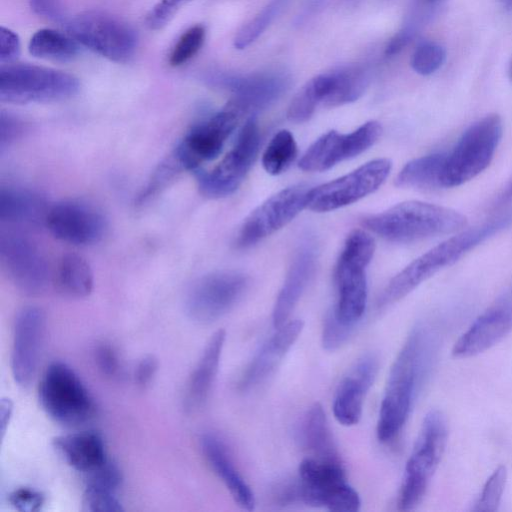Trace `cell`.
I'll return each instance as SVG.
<instances>
[{"mask_svg": "<svg viewBox=\"0 0 512 512\" xmlns=\"http://www.w3.org/2000/svg\"><path fill=\"white\" fill-rule=\"evenodd\" d=\"M437 344V334L427 323H418L410 331L388 374L376 427L380 442L392 441L402 430L431 369Z\"/></svg>", "mask_w": 512, "mask_h": 512, "instance_id": "cell-1", "label": "cell"}, {"mask_svg": "<svg viewBox=\"0 0 512 512\" xmlns=\"http://www.w3.org/2000/svg\"><path fill=\"white\" fill-rule=\"evenodd\" d=\"M512 215H504L456 235L420 255L397 273L386 285L378 300L379 307L390 306L445 267L458 261L468 251L506 228Z\"/></svg>", "mask_w": 512, "mask_h": 512, "instance_id": "cell-2", "label": "cell"}, {"mask_svg": "<svg viewBox=\"0 0 512 512\" xmlns=\"http://www.w3.org/2000/svg\"><path fill=\"white\" fill-rule=\"evenodd\" d=\"M363 226L391 242L410 243L462 231L466 217L458 211L422 201H405L362 221Z\"/></svg>", "mask_w": 512, "mask_h": 512, "instance_id": "cell-3", "label": "cell"}, {"mask_svg": "<svg viewBox=\"0 0 512 512\" xmlns=\"http://www.w3.org/2000/svg\"><path fill=\"white\" fill-rule=\"evenodd\" d=\"M375 251L374 239L363 230L352 231L345 240L335 268L337 300L328 314L353 332L367 305L366 268Z\"/></svg>", "mask_w": 512, "mask_h": 512, "instance_id": "cell-4", "label": "cell"}, {"mask_svg": "<svg viewBox=\"0 0 512 512\" xmlns=\"http://www.w3.org/2000/svg\"><path fill=\"white\" fill-rule=\"evenodd\" d=\"M447 435L444 415L438 410L428 412L405 466L397 503L400 510H413L422 501L444 453Z\"/></svg>", "mask_w": 512, "mask_h": 512, "instance_id": "cell-5", "label": "cell"}, {"mask_svg": "<svg viewBox=\"0 0 512 512\" xmlns=\"http://www.w3.org/2000/svg\"><path fill=\"white\" fill-rule=\"evenodd\" d=\"M38 399L51 419L68 427L86 423L96 410L80 377L61 361L52 362L44 371L38 385Z\"/></svg>", "mask_w": 512, "mask_h": 512, "instance_id": "cell-6", "label": "cell"}, {"mask_svg": "<svg viewBox=\"0 0 512 512\" xmlns=\"http://www.w3.org/2000/svg\"><path fill=\"white\" fill-rule=\"evenodd\" d=\"M502 120L489 114L470 125L446 154L442 187L460 186L475 178L491 163L502 137Z\"/></svg>", "mask_w": 512, "mask_h": 512, "instance_id": "cell-7", "label": "cell"}, {"mask_svg": "<svg viewBox=\"0 0 512 512\" xmlns=\"http://www.w3.org/2000/svg\"><path fill=\"white\" fill-rule=\"evenodd\" d=\"M73 75L29 64H12L0 70L2 102L27 104L69 99L79 91Z\"/></svg>", "mask_w": 512, "mask_h": 512, "instance_id": "cell-8", "label": "cell"}, {"mask_svg": "<svg viewBox=\"0 0 512 512\" xmlns=\"http://www.w3.org/2000/svg\"><path fill=\"white\" fill-rule=\"evenodd\" d=\"M301 502L330 511L356 512L361 500L348 483L343 464L304 458L298 469Z\"/></svg>", "mask_w": 512, "mask_h": 512, "instance_id": "cell-9", "label": "cell"}, {"mask_svg": "<svg viewBox=\"0 0 512 512\" xmlns=\"http://www.w3.org/2000/svg\"><path fill=\"white\" fill-rule=\"evenodd\" d=\"M69 35L93 52L126 62L137 47L135 30L123 20L101 11H87L67 21Z\"/></svg>", "mask_w": 512, "mask_h": 512, "instance_id": "cell-10", "label": "cell"}, {"mask_svg": "<svg viewBox=\"0 0 512 512\" xmlns=\"http://www.w3.org/2000/svg\"><path fill=\"white\" fill-rule=\"evenodd\" d=\"M248 285V277L238 271L222 270L204 275L186 295V314L196 323H213L237 305Z\"/></svg>", "mask_w": 512, "mask_h": 512, "instance_id": "cell-11", "label": "cell"}, {"mask_svg": "<svg viewBox=\"0 0 512 512\" xmlns=\"http://www.w3.org/2000/svg\"><path fill=\"white\" fill-rule=\"evenodd\" d=\"M0 260L13 285L23 294L37 296L50 283V270L38 245L18 231L0 234Z\"/></svg>", "mask_w": 512, "mask_h": 512, "instance_id": "cell-12", "label": "cell"}, {"mask_svg": "<svg viewBox=\"0 0 512 512\" xmlns=\"http://www.w3.org/2000/svg\"><path fill=\"white\" fill-rule=\"evenodd\" d=\"M259 144L260 132L257 121L250 118L224 158L210 171L199 174L198 184L201 193L209 198H222L233 194L255 161Z\"/></svg>", "mask_w": 512, "mask_h": 512, "instance_id": "cell-13", "label": "cell"}, {"mask_svg": "<svg viewBox=\"0 0 512 512\" xmlns=\"http://www.w3.org/2000/svg\"><path fill=\"white\" fill-rule=\"evenodd\" d=\"M392 164L386 158L365 163L354 171L308 192L307 208L328 212L350 205L376 191L386 180Z\"/></svg>", "mask_w": 512, "mask_h": 512, "instance_id": "cell-14", "label": "cell"}, {"mask_svg": "<svg viewBox=\"0 0 512 512\" xmlns=\"http://www.w3.org/2000/svg\"><path fill=\"white\" fill-rule=\"evenodd\" d=\"M241 114L231 105L195 124L182 138L172 156L182 170H196L215 159L232 134Z\"/></svg>", "mask_w": 512, "mask_h": 512, "instance_id": "cell-15", "label": "cell"}, {"mask_svg": "<svg viewBox=\"0 0 512 512\" xmlns=\"http://www.w3.org/2000/svg\"><path fill=\"white\" fill-rule=\"evenodd\" d=\"M309 190L285 188L268 198L245 219L236 237L238 248H248L288 224L307 207Z\"/></svg>", "mask_w": 512, "mask_h": 512, "instance_id": "cell-16", "label": "cell"}, {"mask_svg": "<svg viewBox=\"0 0 512 512\" xmlns=\"http://www.w3.org/2000/svg\"><path fill=\"white\" fill-rule=\"evenodd\" d=\"M381 134V125L368 121L350 133L329 131L319 137L304 153L299 168L321 172L351 159L370 148Z\"/></svg>", "mask_w": 512, "mask_h": 512, "instance_id": "cell-17", "label": "cell"}, {"mask_svg": "<svg viewBox=\"0 0 512 512\" xmlns=\"http://www.w3.org/2000/svg\"><path fill=\"white\" fill-rule=\"evenodd\" d=\"M45 335L44 311L34 305L23 307L15 318L10 356L12 376L20 386H28L37 372Z\"/></svg>", "mask_w": 512, "mask_h": 512, "instance_id": "cell-18", "label": "cell"}, {"mask_svg": "<svg viewBox=\"0 0 512 512\" xmlns=\"http://www.w3.org/2000/svg\"><path fill=\"white\" fill-rule=\"evenodd\" d=\"M204 81L214 87L228 90L233 97L228 103L240 114L264 109L281 97L289 86V79L280 73L237 76L210 72Z\"/></svg>", "mask_w": 512, "mask_h": 512, "instance_id": "cell-19", "label": "cell"}, {"mask_svg": "<svg viewBox=\"0 0 512 512\" xmlns=\"http://www.w3.org/2000/svg\"><path fill=\"white\" fill-rule=\"evenodd\" d=\"M45 226L57 239L79 246L100 242L107 232V220L94 206L66 200L50 207Z\"/></svg>", "mask_w": 512, "mask_h": 512, "instance_id": "cell-20", "label": "cell"}, {"mask_svg": "<svg viewBox=\"0 0 512 512\" xmlns=\"http://www.w3.org/2000/svg\"><path fill=\"white\" fill-rule=\"evenodd\" d=\"M512 331V286L481 314L456 341L452 355L456 358L476 356Z\"/></svg>", "mask_w": 512, "mask_h": 512, "instance_id": "cell-21", "label": "cell"}, {"mask_svg": "<svg viewBox=\"0 0 512 512\" xmlns=\"http://www.w3.org/2000/svg\"><path fill=\"white\" fill-rule=\"evenodd\" d=\"M379 369V361L372 353L361 356L340 381L333 400L336 420L352 426L359 422L364 399L373 385Z\"/></svg>", "mask_w": 512, "mask_h": 512, "instance_id": "cell-22", "label": "cell"}, {"mask_svg": "<svg viewBox=\"0 0 512 512\" xmlns=\"http://www.w3.org/2000/svg\"><path fill=\"white\" fill-rule=\"evenodd\" d=\"M276 329L244 370L239 380L240 390L247 391L259 386L275 372L301 334L303 322L299 319L290 320Z\"/></svg>", "mask_w": 512, "mask_h": 512, "instance_id": "cell-23", "label": "cell"}, {"mask_svg": "<svg viewBox=\"0 0 512 512\" xmlns=\"http://www.w3.org/2000/svg\"><path fill=\"white\" fill-rule=\"evenodd\" d=\"M317 262V249L311 241L303 243L295 254L279 291L272 312L275 328L285 324L312 279Z\"/></svg>", "mask_w": 512, "mask_h": 512, "instance_id": "cell-24", "label": "cell"}, {"mask_svg": "<svg viewBox=\"0 0 512 512\" xmlns=\"http://www.w3.org/2000/svg\"><path fill=\"white\" fill-rule=\"evenodd\" d=\"M200 447L209 466L224 483L237 505L248 511L253 510L254 493L237 470L225 443L217 435L205 433L200 438Z\"/></svg>", "mask_w": 512, "mask_h": 512, "instance_id": "cell-25", "label": "cell"}, {"mask_svg": "<svg viewBox=\"0 0 512 512\" xmlns=\"http://www.w3.org/2000/svg\"><path fill=\"white\" fill-rule=\"evenodd\" d=\"M225 339L226 333L220 329L207 342L186 386V410L193 412L205 404L218 373Z\"/></svg>", "mask_w": 512, "mask_h": 512, "instance_id": "cell-26", "label": "cell"}, {"mask_svg": "<svg viewBox=\"0 0 512 512\" xmlns=\"http://www.w3.org/2000/svg\"><path fill=\"white\" fill-rule=\"evenodd\" d=\"M53 447L64 461L85 475L96 470L109 458L103 437L96 431H80L57 436Z\"/></svg>", "mask_w": 512, "mask_h": 512, "instance_id": "cell-27", "label": "cell"}, {"mask_svg": "<svg viewBox=\"0 0 512 512\" xmlns=\"http://www.w3.org/2000/svg\"><path fill=\"white\" fill-rule=\"evenodd\" d=\"M51 206L40 193L19 187L0 190V220L10 225L39 227L45 225Z\"/></svg>", "mask_w": 512, "mask_h": 512, "instance_id": "cell-28", "label": "cell"}, {"mask_svg": "<svg viewBox=\"0 0 512 512\" xmlns=\"http://www.w3.org/2000/svg\"><path fill=\"white\" fill-rule=\"evenodd\" d=\"M299 439L310 457L342 464L325 411L321 404L314 403L304 414Z\"/></svg>", "mask_w": 512, "mask_h": 512, "instance_id": "cell-29", "label": "cell"}, {"mask_svg": "<svg viewBox=\"0 0 512 512\" xmlns=\"http://www.w3.org/2000/svg\"><path fill=\"white\" fill-rule=\"evenodd\" d=\"M54 283L65 296L84 298L94 286L93 271L88 261L77 253L63 255L57 265Z\"/></svg>", "mask_w": 512, "mask_h": 512, "instance_id": "cell-30", "label": "cell"}, {"mask_svg": "<svg viewBox=\"0 0 512 512\" xmlns=\"http://www.w3.org/2000/svg\"><path fill=\"white\" fill-rule=\"evenodd\" d=\"M445 158V153H434L409 161L396 178L397 186L424 190L443 188Z\"/></svg>", "mask_w": 512, "mask_h": 512, "instance_id": "cell-31", "label": "cell"}, {"mask_svg": "<svg viewBox=\"0 0 512 512\" xmlns=\"http://www.w3.org/2000/svg\"><path fill=\"white\" fill-rule=\"evenodd\" d=\"M29 52L41 59L70 61L79 53L78 42L53 29H40L30 39Z\"/></svg>", "mask_w": 512, "mask_h": 512, "instance_id": "cell-32", "label": "cell"}, {"mask_svg": "<svg viewBox=\"0 0 512 512\" xmlns=\"http://www.w3.org/2000/svg\"><path fill=\"white\" fill-rule=\"evenodd\" d=\"M333 88L324 106L335 107L354 102L364 93L368 85V75L356 66L340 68L331 72Z\"/></svg>", "mask_w": 512, "mask_h": 512, "instance_id": "cell-33", "label": "cell"}, {"mask_svg": "<svg viewBox=\"0 0 512 512\" xmlns=\"http://www.w3.org/2000/svg\"><path fill=\"white\" fill-rule=\"evenodd\" d=\"M297 156L296 141L288 130L278 131L270 140L262 156V165L271 175H279L293 163Z\"/></svg>", "mask_w": 512, "mask_h": 512, "instance_id": "cell-34", "label": "cell"}, {"mask_svg": "<svg viewBox=\"0 0 512 512\" xmlns=\"http://www.w3.org/2000/svg\"><path fill=\"white\" fill-rule=\"evenodd\" d=\"M286 0H271L252 20L244 25L234 39V46L243 49L254 42L271 23Z\"/></svg>", "mask_w": 512, "mask_h": 512, "instance_id": "cell-35", "label": "cell"}, {"mask_svg": "<svg viewBox=\"0 0 512 512\" xmlns=\"http://www.w3.org/2000/svg\"><path fill=\"white\" fill-rule=\"evenodd\" d=\"M206 31L203 25H194L187 29L176 41L170 55L169 63L180 66L193 58L201 49Z\"/></svg>", "mask_w": 512, "mask_h": 512, "instance_id": "cell-36", "label": "cell"}, {"mask_svg": "<svg viewBox=\"0 0 512 512\" xmlns=\"http://www.w3.org/2000/svg\"><path fill=\"white\" fill-rule=\"evenodd\" d=\"M507 481L506 467L501 465L495 469L486 481L473 511L493 512L498 509Z\"/></svg>", "mask_w": 512, "mask_h": 512, "instance_id": "cell-37", "label": "cell"}, {"mask_svg": "<svg viewBox=\"0 0 512 512\" xmlns=\"http://www.w3.org/2000/svg\"><path fill=\"white\" fill-rule=\"evenodd\" d=\"M83 509L90 512H119L123 510L118 492L86 484L83 493Z\"/></svg>", "mask_w": 512, "mask_h": 512, "instance_id": "cell-38", "label": "cell"}, {"mask_svg": "<svg viewBox=\"0 0 512 512\" xmlns=\"http://www.w3.org/2000/svg\"><path fill=\"white\" fill-rule=\"evenodd\" d=\"M446 52L434 42H423L414 51L411 66L420 75H430L436 72L444 63Z\"/></svg>", "mask_w": 512, "mask_h": 512, "instance_id": "cell-39", "label": "cell"}, {"mask_svg": "<svg viewBox=\"0 0 512 512\" xmlns=\"http://www.w3.org/2000/svg\"><path fill=\"white\" fill-rule=\"evenodd\" d=\"M29 130V125L20 117L2 111L0 115V151L1 153L17 140L21 139Z\"/></svg>", "mask_w": 512, "mask_h": 512, "instance_id": "cell-40", "label": "cell"}, {"mask_svg": "<svg viewBox=\"0 0 512 512\" xmlns=\"http://www.w3.org/2000/svg\"><path fill=\"white\" fill-rule=\"evenodd\" d=\"M188 0H159L147 13L145 23L151 30L163 28Z\"/></svg>", "mask_w": 512, "mask_h": 512, "instance_id": "cell-41", "label": "cell"}, {"mask_svg": "<svg viewBox=\"0 0 512 512\" xmlns=\"http://www.w3.org/2000/svg\"><path fill=\"white\" fill-rule=\"evenodd\" d=\"M8 501L18 511L36 512L43 507L45 496L36 489L20 487L9 494Z\"/></svg>", "mask_w": 512, "mask_h": 512, "instance_id": "cell-42", "label": "cell"}, {"mask_svg": "<svg viewBox=\"0 0 512 512\" xmlns=\"http://www.w3.org/2000/svg\"><path fill=\"white\" fill-rule=\"evenodd\" d=\"M94 360L98 370L108 378L117 377L121 371V363L115 348L102 342L94 350Z\"/></svg>", "mask_w": 512, "mask_h": 512, "instance_id": "cell-43", "label": "cell"}, {"mask_svg": "<svg viewBox=\"0 0 512 512\" xmlns=\"http://www.w3.org/2000/svg\"><path fill=\"white\" fill-rule=\"evenodd\" d=\"M29 5L40 17L57 23L66 22L67 14L61 0H29Z\"/></svg>", "mask_w": 512, "mask_h": 512, "instance_id": "cell-44", "label": "cell"}, {"mask_svg": "<svg viewBox=\"0 0 512 512\" xmlns=\"http://www.w3.org/2000/svg\"><path fill=\"white\" fill-rule=\"evenodd\" d=\"M20 53V41L18 35L5 27L0 29V62L11 63Z\"/></svg>", "mask_w": 512, "mask_h": 512, "instance_id": "cell-45", "label": "cell"}, {"mask_svg": "<svg viewBox=\"0 0 512 512\" xmlns=\"http://www.w3.org/2000/svg\"><path fill=\"white\" fill-rule=\"evenodd\" d=\"M158 366V360L155 356L147 355L143 357L135 367V384L141 389L148 387L155 378Z\"/></svg>", "mask_w": 512, "mask_h": 512, "instance_id": "cell-46", "label": "cell"}, {"mask_svg": "<svg viewBox=\"0 0 512 512\" xmlns=\"http://www.w3.org/2000/svg\"><path fill=\"white\" fill-rule=\"evenodd\" d=\"M415 36L405 29L395 34L385 48V54L392 56L403 50Z\"/></svg>", "mask_w": 512, "mask_h": 512, "instance_id": "cell-47", "label": "cell"}, {"mask_svg": "<svg viewBox=\"0 0 512 512\" xmlns=\"http://www.w3.org/2000/svg\"><path fill=\"white\" fill-rule=\"evenodd\" d=\"M13 412V403L10 399H2L0 403V426L1 434L4 435Z\"/></svg>", "mask_w": 512, "mask_h": 512, "instance_id": "cell-48", "label": "cell"}, {"mask_svg": "<svg viewBox=\"0 0 512 512\" xmlns=\"http://www.w3.org/2000/svg\"><path fill=\"white\" fill-rule=\"evenodd\" d=\"M501 2L506 8H512V0H501Z\"/></svg>", "mask_w": 512, "mask_h": 512, "instance_id": "cell-49", "label": "cell"}, {"mask_svg": "<svg viewBox=\"0 0 512 512\" xmlns=\"http://www.w3.org/2000/svg\"><path fill=\"white\" fill-rule=\"evenodd\" d=\"M427 4H437L441 0H421Z\"/></svg>", "mask_w": 512, "mask_h": 512, "instance_id": "cell-50", "label": "cell"}, {"mask_svg": "<svg viewBox=\"0 0 512 512\" xmlns=\"http://www.w3.org/2000/svg\"><path fill=\"white\" fill-rule=\"evenodd\" d=\"M512 196V184L511 186L507 189L506 191V196L505 197H511Z\"/></svg>", "mask_w": 512, "mask_h": 512, "instance_id": "cell-51", "label": "cell"}, {"mask_svg": "<svg viewBox=\"0 0 512 512\" xmlns=\"http://www.w3.org/2000/svg\"><path fill=\"white\" fill-rule=\"evenodd\" d=\"M511 73H512V70H511Z\"/></svg>", "mask_w": 512, "mask_h": 512, "instance_id": "cell-52", "label": "cell"}]
</instances>
